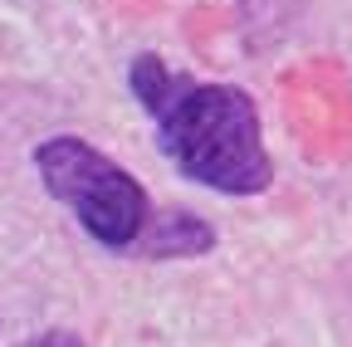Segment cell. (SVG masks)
Returning a JSON list of instances; mask_svg holds the SVG:
<instances>
[{"label": "cell", "mask_w": 352, "mask_h": 347, "mask_svg": "<svg viewBox=\"0 0 352 347\" xmlns=\"http://www.w3.org/2000/svg\"><path fill=\"white\" fill-rule=\"evenodd\" d=\"M215 245V230L191 210H162V221H147L142 235H138V254L147 259H191V254H206Z\"/></svg>", "instance_id": "obj_3"}, {"label": "cell", "mask_w": 352, "mask_h": 347, "mask_svg": "<svg viewBox=\"0 0 352 347\" xmlns=\"http://www.w3.org/2000/svg\"><path fill=\"white\" fill-rule=\"evenodd\" d=\"M20 347H83L69 328H54V333H39V337H30V342H20Z\"/></svg>", "instance_id": "obj_4"}, {"label": "cell", "mask_w": 352, "mask_h": 347, "mask_svg": "<svg viewBox=\"0 0 352 347\" xmlns=\"http://www.w3.org/2000/svg\"><path fill=\"white\" fill-rule=\"evenodd\" d=\"M127 83L157 122V147L182 177L220 196H259L274 181V161L259 133V108L245 89L196 83L157 54H138Z\"/></svg>", "instance_id": "obj_1"}, {"label": "cell", "mask_w": 352, "mask_h": 347, "mask_svg": "<svg viewBox=\"0 0 352 347\" xmlns=\"http://www.w3.org/2000/svg\"><path fill=\"white\" fill-rule=\"evenodd\" d=\"M34 171L44 191L59 205L74 210V221L94 235L103 249H132L142 235V225L152 221V205L142 181L132 177L127 166H118L108 152L88 147L83 137H50L34 147Z\"/></svg>", "instance_id": "obj_2"}]
</instances>
